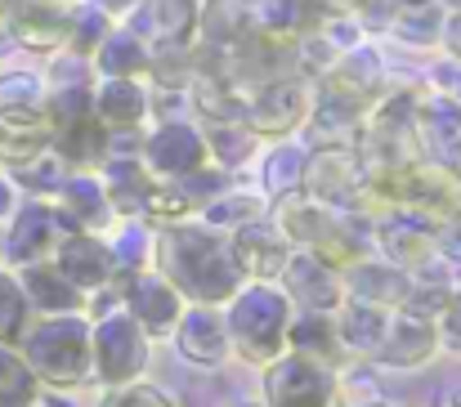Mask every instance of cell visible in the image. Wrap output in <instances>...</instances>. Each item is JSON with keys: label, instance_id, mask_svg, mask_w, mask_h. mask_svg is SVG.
Segmentation results:
<instances>
[{"label": "cell", "instance_id": "1", "mask_svg": "<svg viewBox=\"0 0 461 407\" xmlns=\"http://www.w3.org/2000/svg\"><path fill=\"white\" fill-rule=\"evenodd\" d=\"M153 269L188 304H215L220 309L242 286V273L229 256V238L197 224V220L153 229Z\"/></svg>", "mask_w": 461, "mask_h": 407}, {"label": "cell", "instance_id": "2", "mask_svg": "<svg viewBox=\"0 0 461 407\" xmlns=\"http://www.w3.org/2000/svg\"><path fill=\"white\" fill-rule=\"evenodd\" d=\"M269 211H274L278 233L296 251H313V256H322L336 269H349V265L372 256V220H363V215L331 211V206L313 202L305 193L278 197Z\"/></svg>", "mask_w": 461, "mask_h": 407}, {"label": "cell", "instance_id": "3", "mask_svg": "<svg viewBox=\"0 0 461 407\" xmlns=\"http://www.w3.org/2000/svg\"><path fill=\"white\" fill-rule=\"evenodd\" d=\"M224 327H229V349L251 363L265 367L287 349V322H292V300L278 282H242L233 291V300L224 304Z\"/></svg>", "mask_w": 461, "mask_h": 407}, {"label": "cell", "instance_id": "4", "mask_svg": "<svg viewBox=\"0 0 461 407\" xmlns=\"http://www.w3.org/2000/svg\"><path fill=\"white\" fill-rule=\"evenodd\" d=\"M23 363L32 367V376L50 390H77L86 381H95L90 367V318L81 313H54L27 327V336L18 340Z\"/></svg>", "mask_w": 461, "mask_h": 407}, {"label": "cell", "instance_id": "5", "mask_svg": "<svg viewBox=\"0 0 461 407\" xmlns=\"http://www.w3.org/2000/svg\"><path fill=\"white\" fill-rule=\"evenodd\" d=\"M153 358V340L140 331V322L126 313L122 295L113 286H104V295H95V318H90V367L95 381L108 385H131L149 372Z\"/></svg>", "mask_w": 461, "mask_h": 407}, {"label": "cell", "instance_id": "6", "mask_svg": "<svg viewBox=\"0 0 461 407\" xmlns=\"http://www.w3.org/2000/svg\"><path fill=\"white\" fill-rule=\"evenodd\" d=\"M336 372L305 354L283 349L274 363H265V407H336Z\"/></svg>", "mask_w": 461, "mask_h": 407}, {"label": "cell", "instance_id": "7", "mask_svg": "<svg viewBox=\"0 0 461 407\" xmlns=\"http://www.w3.org/2000/svg\"><path fill=\"white\" fill-rule=\"evenodd\" d=\"M9 220H14V224H9V238H5V256H9L14 269L50 260L54 247H59L68 233H81V229L59 211L54 197H32V202L18 206Z\"/></svg>", "mask_w": 461, "mask_h": 407}, {"label": "cell", "instance_id": "8", "mask_svg": "<svg viewBox=\"0 0 461 407\" xmlns=\"http://www.w3.org/2000/svg\"><path fill=\"white\" fill-rule=\"evenodd\" d=\"M113 291L122 295L126 313L140 322V331H144L149 340L170 336L175 322H179V313H184V304H188V300H184V295H179L153 265H149V269H135V273L113 277Z\"/></svg>", "mask_w": 461, "mask_h": 407}, {"label": "cell", "instance_id": "9", "mask_svg": "<svg viewBox=\"0 0 461 407\" xmlns=\"http://www.w3.org/2000/svg\"><path fill=\"white\" fill-rule=\"evenodd\" d=\"M363 179H367V170H363L358 152H349V148H322V152H313L305 161L301 193L313 197V202H322V206H331V211L363 215Z\"/></svg>", "mask_w": 461, "mask_h": 407}, {"label": "cell", "instance_id": "10", "mask_svg": "<svg viewBox=\"0 0 461 407\" xmlns=\"http://www.w3.org/2000/svg\"><path fill=\"white\" fill-rule=\"evenodd\" d=\"M140 161L149 166V175L161 184H179L184 175L211 166V152H206V139L197 126L188 122H166L157 126L153 135L140 143Z\"/></svg>", "mask_w": 461, "mask_h": 407}, {"label": "cell", "instance_id": "11", "mask_svg": "<svg viewBox=\"0 0 461 407\" xmlns=\"http://www.w3.org/2000/svg\"><path fill=\"white\" fill-rule=\"evenodd\" d=\"M278 286L287 291L292 309H309V313H336L345 304V277L336 265H327L313 251H296L287 256V265L278 273Z\"/></svg>", "mask_w": 461, "mask_h": 407}, {"label": "cell", "instance_id": "12", "mask_svg": "<svg viewBox=\"0 0 461 407\" xmlns=\"http://www.w3.org/2000/svg\"><path fill=\"white\" fill-rule=\"evenodd\" d=\"M439 354V327L430 313H417V309H390V322H385V340L376 349L372 363L381 367H399V372H412V367H426L430 358Z\"/></svg>", "mask_w": 461, "mask_h": 407}, {"label": "cell", "instance_id": "13", "mask_svg": "<svg viewBox=\"0 0 461 407\" xmlns=\"http://www.w3.org/2000/svg\"><path fill=\"white\" fill-rule=\"evenodd\" d=\"M372 256H381V260H390V265L421 277L439 260V247H435L430 229H421L417 220H408L399 211H390V215L372 220Z\"/></svg>", "mask_w": 461, "mask_h": 407}, {"label": "cell", "instance_id": "14", "mask_svg": "<svg viewBox=\"0 0 461 407\" xmlns=\"http://www.w3.org/2000/svg\"><path fill=\"white\" fill-rule=\"evenodd\" d=\"M340 277H345V300L372 304V309H385V313L403 309L412 300V291H417V273L399 269V265H390L381 256H367V260L340 269Z\"/></svg>", "mask_w": 461, "mask_h": 407}, {"label": "cell", "instance_id": "15", "mask_svg": "<svg viewBox=\"0 0 461 407\" xmlns=\"http://www.w3.org/2000/svg\"><path fill=\"white\" fill-rule=\"evenodd\" d=\"M50 265L63 273V277H68V282H72L81 295H95V291L113 286V277H117L113 247H108L99 233H68V238L54 247Z\"/></svg>", "mask_w": 461, "mask_h": 407}, {"label": "cell", "instance_id": "16", "mask_svg": "<svg viewBox=\"0 0 461 407\" xmlns=\"http://www.w3.org/2000/svg\"><path fill=\"white\" fill-rule=\"evenodd\" d=\"M229 256L242 273V282H278V273L292 256V242L278 233L274 220H256V224L229 233Z\"/></svg>", "mask_w": 461, "mask_h": 407}, {"label": "cell", "instance_id": "17", "mask_svg": "<svg viewBox=\"0 0 461 407\" xmlns=\"http://www.w3.org/2000/svg\"><path fill=\"white\" fill-rule=\"evenodd\" d=\"M309 117V90L301 81H265L260 95L247 104L242 122L251 126V135H292L301 131Z\"/></svg>", "mask_w": 461, "mask_h": 407}, {"label": "cell", "instance_id": "18", "mask_svg": "<svg viewBox=\"0 0 461 407\" xmlns=\"http://www.w3.org/2000/svg\"><path fill=\"white\" fill-rule=\"evenodd\" d=\"M170 336H175V349L193 367H220L233 354L229 349V327H224L215 304H184V313H179Z\"/></svg>", "mask_w": 461, "mask_h": 407}, {"label": "cell", "instance_id": "19", "mask_svg": "<svg viewBox=\"0 0 461 407\" xmlns=\"http://www.w3.org/2000/svg\"><path fill=\"white\" fill-rule=\"evenodd\" d=\"M54 143V122L50 108L36 104H0V161L23 166L32 157H41Z\"/></svg>", "mask_w": 461, "mask_h": 407}, {"label": "cell", "instance_id": "20", "mask_svg": "<svg viewBox=\"0 0 461 407\" xmlns=\"http://www.w3.org/2000/svg\"><path fill=\"white\" fill-rule=\"evenodd\" d=\"M54 202L81 233H104L117 224V211H113V197H108L99 170H68L63 184L54 188Z\"/></svg>", "mask_w": 461, "mask_h": 407}, {"label": "cell", "instance_id": "21", "mask_svg": "<svg viewBox=\"0 0 461 407\" xmlns=\"http://www.w3.org/2000/svg\"><path fill=\"white\" fill-rule=\"evenodd\" d=\"M417 139L430 161L461 170V104L453 95H430L417 99Z\"/></svg>", "mask_w": 461, "mask_h": 407}, {"label": "cell", "instance_id": "22", "mask_svg": "<svg viewBox=\"0 0 461 407\" xmlns=\"http://www.w3.org/2000/svg\"><path fill=\"white\" fill-rule=\"evenodd\" d=\"M322 99L349 108V113H363L381 99V63L376 54L358 50V54H340V63L327 72L322 81Z\"/></svg>", "mask_w": 461, "mask_h": 407}, {"label": "cell", "instance_id": "23", "mask_svg": "<svg viewBox=\"0 0 461 407\" xmlns=\"http://www.w3.org/2000/svg\"><path fill=\"white\" fill-rule=\"evenodd\" d=\"M68 170H99L108 157V131L99 126V117L86 108L77 117H59L54 122V143H50Z\"/></svg>", "mask_w": 461, "mask_h": 407}, {"label": "cell", "instance_id": "24", "mask_svg": "<svg viewBox=\"0 0 461 407\" xmlns=\"http://www.w3.org/2000/svg\"><path fill=\"white\" fill-rule=\"evenodd\" d=\"M90 113L99 117V126L108 135L117 131H135L149 117V95L140 81H122V77H104L99 86H90Z\"/></svg>", "mask_w": 461, "mask_h": 407}, {"label": "cell", "instance_id": "25", "mask_svg": "<svg viewBox=\"0 0 461 407\" xmlns=\"http://www.w3.org/2000/svg\"><path fill=\"white\" fill-rule=\"evenodd\" d=\"M18 286H23L32 313H41V318H54V313H81L86 300H90V295H81L63 273L54 269L50 260H41V265H23V269H18Z\"/></svg>", "mask_w": 461, "mask_h": 407}, {"label": "cell", "instance_id": "26", "mask_svg": "<svg viewBox=\"0 0 461 407\" xmlns=\"http://www.w3.org/2000/svg\"><path fill=\"white\" fill-rule=\"evenodd\" d=\"M18 45L27 50H59L72 41V14L54 0H23L18 14H14V32H9Z\"/></svg>", "mask_w": 461, "mask_h": 407}, {"label": "cell", "instance_id": "27", "mask_svg": "<svg viewBox=\"0 0 461 407\" xmlns=\"http://www.w3.org/2000/svg\"><path fill=\"white\" fill-rule=\"evenodd\" d=\"M99 179H104V188H108V197H113L117 220H140L149 193L161 184V179L149 175V166H144L140 157H104V175H99Z\"/></svg>", "mask_w": 461, "mask_h": 407}, {"label": "cell", "instance_id": "28", "mask_svg": "<svg viewBox=\"0 0 461 407\" xmlns=\"http://www.w3.org/2000/svg\"><path fill=\"white\" fill-rule=\"evenodd\" d=\"M385 322H390L385 309H372V304H354V300H345V304L331 313V327H336L340 354H345V358H376V349H381V340H385Z\"/></svg>", "mask_w": 461, "mask_h": 407}, {"label": "cell", "instance_id": "29", "mask_svg": "<svg viewBox=\"0 0 461 407\" xmlns=\"http://www.w3.org/2000/svg\"><path fill=\"white\" fill-rule=\"evenodd\" d=\"M287 349H292V354H305V358L331 367V372H336V363L345 358V354H340V340H336V327H331V313H309V309H292Z\"/></svg>", "mask_w": 461, "mask_h": 407}, {"label": "cell", "instance_id": "30", "mask_svg": "<svg viewBox=\"0 0 461 407\" xmlns=\"http://www.w3.org/2000/svg\"><path fill=\"white\" fill-rule=\"evenodd\" d=\"M269 206H274L269 197H251V193H233V188H224V193H215L211 202H202V206L193 211V220L229 238V233H238V229L265 220Z\"/></svg>", "mask_w": 461, "mask_h": 407}, {"label": "cell", "instance_id": "31", "mask_svg": "<svg viewBox=\"0 0 461 407\" xmlns=\"http://www.w3.org/2000/svg\"><path fill=\"white\" fill-rule=\"evenodd\" d=\"M242 23H247V36L287 45L301 23V9H296V0H242Z\"/></svg>", "mask_w": 461, "mask_h": 407}, {"label": "cell", "instance_id": "32", "mask_svg": "<svg viewBox=\"0 0 461 407\" xmlns=\"http://www.w3.org/2000/svg\"><path fill=\"white\" fill-rule=\"evenodd\" d=\"M309 122V143H313V152H322V148H358V135H363V117L358 113H349V108H340V104H331V99H322L318 108H313V117Z\"/></svg>", "mask_w": 461, "mask_h": 407}, {"label": "cell", "instance_id": "33", "mask_svg": "<svg viewBox=\"0 0 461 407\" xmlns=\"http://www.w3.org/2000/svg\"><path fill=\"white\" fill-rule=\"evenodd\" d=\"M95 63H99V72H104V77L135 81L140 72H149V68H153V54H149V45H144L135 32H108V36H104V45L95 50Z\"/></svg>", "mask_w": 461, "mask_h": 407}, {"label": "cell", "instance_id": "34", "mask_svg": "<svg viewBox=\"0 0 461 407\" xmlns=\"http://www.w3.org/2000/svg\"><path fill=\"white\" fill-rule=\"evenodd\" d=\"M206 152L220 161V166H238V161H247V152L256 148V139L251 135V126L242 122V117H206Z\"/></svg>", "mask_w": 461, "mask_h": 407}, {"label": "cell", "instance_id": "35", "mask_svg": "<svg viewBox=\"0 0 461 407\" xmlns=\"http://www.w3.org/2000/svg\"><path fill=\"white\" fill-rule=\"evenodd\" d=\"M305 161H309V152L305 148H296V143L274 148L269 161H265V197L278 202V197L301 193V184H305Z\"/></svg>", "mask_w": 461, "mask_h": 407}, {"label": "cell", "instance_id": "36", "mask_svg": "<svg viewBox=\"0 0 461 407\" xmlns=\"http://www.w3.org/2000/svg\"><path fill=\"white\" fill-rule=\"evenodd\" d=\"M36 399H41V381L32 376L23 354L0 340V407H36Z\"/></svg>", "mask_w": 461, "mask_h": 407}, {"label": "cell", "instance_id": "37", "mask_svg": "<svg viewBox=\"0 0 461 407\" xmlns=\"http://www.w3.org/2000/svg\"><path fill=\"white\" fill-rule=\"evenodd\" d=\"M27 327H32V304H27V295L18 286V273L0 269V340L18 349Z\"/></svg>", "mask_w": 461, "mask_h": 407}, {"label": "cell", "instance_id": "38", "mask_svg": "<svg viewBox=\"0 0 461 407\" xmlns=\"http://www.w3.org/2000/svg\"><path fill=\"white\" fill-rule=\"evenodd\" d=\"M193 23V0H149L144 5V32H153L157 41H179Z\"/></svg>", "mask_w": 461, "mask_h": 407}, {"label": "cell", "instance_id": "39", "mask_svg": "<svg viewBox=\"0 0 461 407\" xmlns=\"http://www.w3.org/2000/svg\"><path fill=\"white\" fill-rule=\"evenodd\" d=\"M63 175H68V166H63V157L54 148H45L41 157H32L23 166H14V179L27 184V188H36V193H54L63 184Z\"/></svg>", "mask_w": 461, "mask_h": 407}, {"label": "cell", "instance_id": "40", "mask_svg": "<svg viewBox=\"0 0 461 407\" xmlns=\"http://www.w3.org/2000/svg\"><path fill=\"white\" fill-rule=\"evenodd\" d=\"M99 407H179V403L166 399L153 385H144V381H131V385H108Z\"/></svg>", "mask_w": 461, "mask_h": 407}, {"label": "cell", "instance_id": "41", "mask_svg": "<svg viewBox=\"0 0 461 407\" xmlns=\"http://www.w3.org/2000/svg\"><path fill=\"white\" fill-rule=\"evenodd\" d=\"M104 36H108V14H99V9H86V14H72V50L77 54H95L99 45H104Z\"/></svg>", "mask_w": 461, "mask_h": 407}, {"label": "cell", "instance_id": "42", "mask_svg": "<svg viewBox=\"0 0 461 407\" xmlns=\"http://www.w3.org/2000/svg\"><path fill=\"white\" fill-rule=\"evenodd\" d=\"M435 327H439V349L461 354V286H448L444 309L435 313Z\"/></svg>", "mask_w": 461, "mask_h": 407}, {"label": "cell", "instance_id": "43", "mask_svg": "<svg viewBox=\"0 0 461 407\" xmlns=\"http://www.w3.org/2000/svg\"><path fill=\"white\" fill-rule=\"evenodd\" d=\"M0 104H36V77H23V72L5 77L0 81Z\"/></svg>", "mask_w": 461, "mask_h": 407}, {"label": "cell", "instance_id": "44", "mask_svg": "<svg viewBox=\"0 0 461 407\" xmlns=\"http://www.w3.org/2000/svg\"><path fill=\"white\" fill-rule=\"evenodd\" d=\"M18 211V197H14V179H5L0 175V220H9Z\"/></svg>", "mask_w": 461, "mask_h": 407}, {"label": "cell", "instance_id": "45", "mask_svg": "<svg viewBox=\"0 0 461 407\" xmlns=\"http://www.w3.org/2000/svg\"><path fill=\"white\" fill-rule=\"evenodd\" d=\"M18 5H23V0H0V41H9V32H14V14H18Z\"/></svg>", "mask_w": 461, "mask_h": 407}, {"label": "cell", "instance_id": "46", "mask_svg": "<svg viewBox=\"0 0 461 407\" xmlns=\"http://www.w3.org/2000/svg\"><path fill=\"white\" fill-rule=\"evenodd\" d=\"M95 9L99 14H126V9H135V0H95Z\"/></svg>", "mask_w": 461, "mask_h": 407}, {"label": "cell", "instance_id": "47", "mask_svg": "<svg viewBox=\"0 0 461 407\" xmlns=\"http://www.w3.org/2000/svg\"><path fill=\"white\" fill-rule=\"evenodd\" d=\"M448 50H453V54L461 59V9H457V18L448 23Z\"/></svg>", "mask_w": 461, "mask_h": 407}, {"label": "cell", "instance_id": "48", "mask_svg": "<svg viewBox=\"0 0 461 407\" xmlns=\"http://www.w3.org/2000/svg\"><path fill=\"white\" fill-rule=\"evenodd\" d=\"M318 5H327V9H358L363 0H318Z\"/></svg>", "mask_w": 461, "mask_h": 407}, {"label": "cell", "instance_id": "49", "mask_svg": "<svg viewBox=\"0 0 461 407\" xmlns=\"http://www.w3.org/2000/svg\"><path fill=\"white\" fill-rule=\"evenodd\" d=\"M345 407H394V403H385V399H363V403H345Z\"/></svg>", "mask_w": 461, "mask_h": 407}, {"label": "cell", "instance_id": "50", "mask_svg": "<svg viewBox=\"0 0 461 407\" xmlns=\"http://www.w3.org/2000/svg\"><path fill=\"white\" fill-rule=\"evenodd\" d=\"M453 99L461 104V68H457V77H453Z\"/></svg>", "mask_w": 461, "mask_h": 407}, {"label": "cell", "instance_id": "51", "mask_svg": "<svg viewBox=\"0 0 461 407\" xmlns=\"http://www.w3.org/2000/svg\"><path fill=\"white\" fill-rule=\"evenodd\" d=\"M448 407H461V385L453 390V399H448Z\"/></svg>", "mask_w": 461, "mask_h": 407}, {"label": "cell", "instance_id": "52", "mask_svg": "<svg viewBox=\"0 0 461 407\" xmlns=\"http://www.w3.org/2000/svg\"><path fill=\"white\" fill-rule=\"evenodd\" d=\"M403 5H412V9H421V5H430V0H403Z\"/></svg>", "mask_w": 461, "mask_h": 407}, {"label": "cell", "instance_id": "53", "mask_svg": "<svg viewBox=\"0 0 461 407\" xmlns=\"http://www.w3.org/2000/svg\"><path fill=\"white\" fill-rule=\"evenodd\" d=\"M453 9H461V0H453Z\"/></svg>", "mask_w": 461, "mask_h": 407}, {"label": "cell", "instance_id": "54", "mask_svg": "<svg viewBox=\"0 0 461 407\" xmlns=\"http://www.w3.org/2000/svg\"><path fill=\"white\" fill-rule=\"evenodd\" d=\"M54 5H63V0H54Z\"/></svg>", "mask_w": 461, "mask_h": 407}, {"label": "cell", "instance_id": "55", "mask_svg": "<svg viewBox=\"0 0 461 407\" xmlns=\"http://www.w3.org/2000/svg\"><path fill=\"white\" fill-rule=\"evenodd\" d=\"M336 407H340V403H336Z\"/></svg>", "mask_w": 461, "mask_h": 407}]
</instances>
